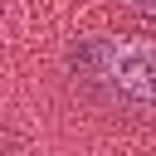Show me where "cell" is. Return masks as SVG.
<instances>
[{"mask_svg":"<svg viewBox=\"0 0 156 156\" xmlns=\"http://www.w3.org/2000/svg\"><path fill=\"white\" fill-rule=\"evenodd\" d=\"M83 68L117 102H127L136 112L156 107V39H136V34L112 39V34H102L83 49Z\"/></svg>","mask_w":156,"mask_h":156,"instance_id":"6da1fadb","label":"cell"},{"mask_svg":"<svg viewBox=\"0 0 156 156\" xmlns=\"http://www.w3.org/2000/svg\"><path fill=\"white\" fill-rule=\"evenodd\" d=\"M127 10H141V15H156V0H122Z\"/></svg>","mask_w":156,"mask_h":156,"instance_id":"7a4b0ae2","label":"cell"}]
</instances>
